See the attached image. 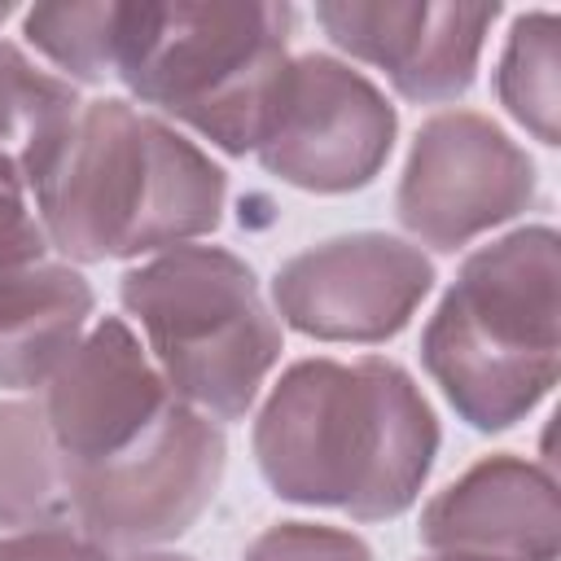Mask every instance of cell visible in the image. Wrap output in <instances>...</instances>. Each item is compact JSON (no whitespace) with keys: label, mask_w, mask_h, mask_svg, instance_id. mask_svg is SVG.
Returning a JSON list of instances; mask_svg holds the SVG:
<instances>
[{"label":"cell","mask_w":561,"mask_h":561,"mask_svg":"<svg viewBox=\"0 0 561 561\" xmlns=\"http://www.w3.org/2000/svg\"><path fill=\"white\" fill-rule=\"evenodd\" d=\"M438 451V421L412 377L381 359H302L254 421L267 486L294 504L342 508L359 522L399 517Z\"/></svg>","instance_id":"obj_1"},{"label":"cell","mask_w":561,"mask_h":561,"mask_svg":"<svg viewBox=\"0 0 561 561\" xmlns=\"http://www.w3.org/2000/svg\"><path fill=\"white\" fill-rule=\"evenodd\" d=\"M48 245L101 263L210 232L224 171L162 118L127 101H88L26 175Z\"/></svg>","instance_id":"obj_2"},{"label":"cell","mask_w":561,"mask_h":561,"mask_svg":"<svg viewBox=\"0 0 561 561\" xmlns=\"http://www.w3.org/2000/svg\"><path fill=\"white\" fill-rule=\"evenodd\" d=\"M421 364L473 430H508L561 373V254L548 224L460 263L421 333Z\"/></svg>","instance_id":"obj_3"},{"label":"cell","mask_w":561,"mask_h":561,"mask_svg":"<svg viewBox=\"0 0 561 561\" xmlns=\"http://www.w3.org/2000/svg\"><path fill=\"white\" fill-rule=\"evenodd\" d=\"M289 4H127L118 79L228 153L259 145L289 66Z\"/></svg>","instance_id":"obj_4"},{"label":"cell","mask_w":561,"mask_h":561,"mask_svg":"<svg viewBox=\"0 0 561 561\" xmlns=\"http://www.w3.org/2000/svg\"><path fill=\"white\" fill-rule=\"evenodd\" d=\"M153 368L188 408L237 421L280 355V324L254 272L219 245H175L123 276Z\"/></svg>","instance_id":"obj_5"},{"label":"cell","mask_w":561,"mask_h":561,"mask_svg":"<svg viewBox=\"0 0 561 561\" xmlns=\"http://www.w3.org/2000/svg\"><path fill=\"white\" fill-rule=\"evenodd\" d=\"M175 403L184 399L171 394L131 329L114 316L96 320L31 399L48 473V526H66L70 495L140 451Z\"/></svg>","instance_id":"obj_6"},{"label":"cell","mask_w":561,"mask_h":561,"mask_svg":"<svg viewBox=\"0 0 561 561\" xmlns=\"http://www.w3.org/2000/svg\"><path fill=\"white\" fill-rule=\"evenodd\" d=\"M390 145L394 105L337 57L307 53L289 57L254 153L285 184L351 193L381 171Z\"/></svg>","instance_id":"obj_7"},{"label":"cell","mask_w":561,"mask_h":561,"mask_svg":"<svg viewBox=\"0 0 561 561\" xmlns=\"http://www.w3.org/2000/svg\"><path fill=\"white\" fill-rule=\"evenodd\" d=\"M530 202L535 162L473 110H443L421 123L394 193L399 224L434 250L469 245Z\"/></svg>","instance_id":"obj_8"},{"label":"cell","mask_w":561,"mask_h":561,"mask_svg":"<svg viewBox=\"0 0 561 561\" xmlns=\"http://www.w3.org/2000/svg\"><path fill=\"white\" fill-rule=\"evenodd\" d=\"M224 478L219 425L175 403L123 465L88 478L66 508V530L110 548H149L188 530Z\"/></svg>","instance_id":"obj_9"},{"label":"cell","mask_w":561,"mask_h":561,"mask_svg":"<svg viewBox=\"0 0 561 561\" xmlns=\"http://www.w3.org/2000/svg\"><path fill=\"white\" fill-rule=\"evenodd\" d=\"M434 285L430 259L386 232H351L320 241L280 263L276 311L320 342L394 337Z\"/></svg>","instance_id":"obj_10"},{"label":"cell","mask_w":561,"mask_h":561,"mask_svg":"<svg viewBox=\"0 0 561 561\" xmlns=\"http://www.w3.org/2000/svg\"><path fill=\"white\" fill-rule=\"evenodd\" d=\"M500 4H316V22L337 48L386 70L408 101H451L473 83L482 39Z\"/></svg>","instance_id":"obj_11"},{"label":"cell","mask_w":561,"mask_h":561,"mask_svg":"<svg viewBox=\"0 0 561 561\" xmlns=\"http://www.w3.org/2000/svg\"><path fill=\"white\" fill-rule=\"evenodd\" d=\"M421 539L434 552H465L486 561H557V482L535 460L486 456L425 504Z\"/></svg>","instance_id":"obj_12"},{"label":"cell","mask_w":561,"mask_h":561,"mask_svg":"<svg viewBox=\"0 0 561 561\" xmlns=\"http://www.w3.org/2000/svg\"><path fill=\"white\" fill-rule=\"evenodd\" d=\"M92 285L66 263H31L0 276V386H44L79 346Z\"/></svg>","instance_id":"obj_13"},{"label":"cell","mask_w":561,"mask_h":561,"mask_svg":"<svg viewBox=\"0 0 561 561\" xmlns=\"http://www.w3.org/2000/svg\"><path fill=\"white\" fill-rule=\"evenodd\" d=\"M79 105L83 101L66 79L31 66L22 48L0 39V158L13 162L22 180L70 127Z\"/></svg>","instance_id":"obj_14"},{"label":"cell","mask_w":561,"mask_h":561,"mask_svg":"<svg viewBox=\"0 0 561 561\" xmlns=\"http://www.w3.org/2000/svg\"><path fill=\"white\" fill-rule=\"evenodd\" d=\"M495 88L522 127H530L543 145H557L561 136L557 127L561 118V22L557 13L535 9L513 22Z\"/></svg>","instance_id":"obj_15"},{"label":"cell","mask_w":561,"mask_h":561,"mask_svg":"<svg viewBox=\"0 0 561 561\" xmlns=\"http://www.w3.org/2000/svg\"><path fill=\"white\" fill-rule=\"evenodd\" d=\"M26 39L75 79L118 75L127 39V4H35Z\"/></svg>","instance_id":"obj_16"},{"label":"cell","mask_w":561,"mask_h":561,"mask_svg":"<svg viewBox=\"0 0 561 561\" xmlns=\"http://www.w3.org/2000/svg\"><path fill=\"white\" fill-rule=\"evenodd\" d=\"M245 561H373V552L351 530L311 526V522H280V526H267L245 548Z\"/></svg>","instance_id":"obj_17"},{"label":"cell","mask_w":561,"mask_h":561,"mask_svg":"<svg viewBox=\"0 0 561 561\" xmlns=\"http://www.w3.org/2000/svg\"><path fill=\"white\" fill-rule=\"evenodd\" d=\"M44 250H48V237L39 215L26 202V180L13 162L0 158V276L44 263Z\"/></svg>","instance_id":"obj_18"},{"label":"cell","mask_w":561,"mask_h":561,"mask_svg":"<svg viewBox=\"0 0 561 561\" xmlns=\"http://www.w3.org/2000/svg\"><path fill=\"white\" fill-rule=\"evenodd\" d=\"M0 561H110V552L66 526H44V530L4 535Z\"/></svg>","instance_id":"obj_19"},{"label":"cell","mask_w":561,"mask_h":561,"mask_svg":"<svg viewBox=\"0 0 561 561\" xmlns=\"http://www.w3.org/2000/svg\"><path fill=\"white\" fill-rule=\"evenodd\" d=\"M421 561H486V557H465V552H430Z\"/></svg>","instance_id":"obj_20"},{"label":"cell","mask_w":561,"mask_h":561,"mask_svg":"<svg viewBox=\"0 0 561 561\" xmlns=\"http://www.w3.org/2000/svg\"><path fill=\"white\" fill-rule=\"evenodd\" d=\"M131 561H193V557H175V552H140Z\"/></svg>","instance_id":"obj_21"},{"label":"cell","mask_w":561,"mask_h":561,"mask_svg":"<svg viewBox=\"0 0 561 561\" xmlns=\"http://www.w3.org/2000/svg\"><path fill=\"white\" fill-rule=\"evenodd\" d=\"M0 18H9V4H0Z\"/></svg>","instance_id":"obj_22"}]
</instances>
